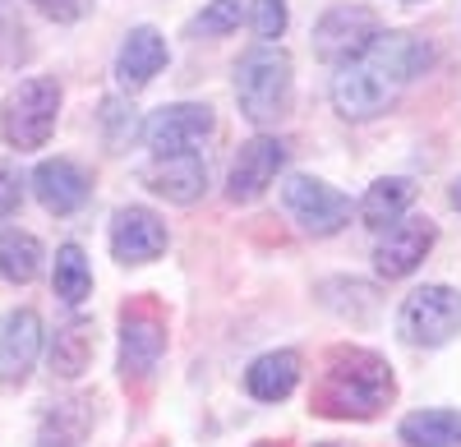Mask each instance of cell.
<instances>
[{
	"instance_id": "cell-22",
	"label": "cell",
	"mask_w": 461,
	"mask_h": 447,
	"mask_svg": "<svg viewBox=\"0 0 461 447\" xmlns=\"http://www.w3.org/2000/svg\"><path fill=\"white\" fill-rule=\"evenodd\" d=\"M88 397L74 401H56V411L42 420V434H37V447H79V438L93 429V411Z\"/></svg>"
},
{
	"instance_id": "cell-8",
	"label": "cell",
	"mask_w": 461,
	"mask_h": 447,
	"mask_svg": "<svg viewBox=\"0 0 461 447\" xmlns=\"http://www.w3.org/2000/svg\"><path fill=\"white\" fill-rule=\"evenodd\" d=\"M282 203L286 212L300 221L304 236H337L346 221H351V199L341 190H332L328 180H314V175H291L282 184Z\"/></svg>"
},
{
	"instance_id": "cell-4",
	"label": "cell",
	"mask_w": 461,
	"mask_h": 447,
	"mask_svg": "<svg viewBox=\"0 0 461 447\" xmlns=\"http://www.w3.org/2000/svg\"><path fill=\"white\" fill-rule=\"evenodd\" d=\"M56 116H60V84L56 79H23L10 93L5 111H0V134L19 153H32V148H42L51 139Z\"/></svg>"
},
{
	"instance_id": "cell-3",
	"label": "cell",
	"mask_w": 461,
	"mask_h": 447,
	"mask_svg": "<svg viewBox=\"0 0 461 447\" xmlns=\"http://www.w3.org/2000/svg\"><path fill=\"white\" fill-rule=\"evenodd\" d=\"M236 102L245 111V121L254 125H277L291 116L295 102V69L291 56L273 42H258L254 51L240 56L236 65Z\"/></svg>"
},
{
	"instance_id": "cell-28",
	"label": "cell",
	"mask_w": 461,
	"mask_h": 447,
	"mask_svg": "<svg viewBox=\"0 0 461 447\" xmlns=\"http://www.w3.org/2000/svg\"><path fill=\"white\" fill-rule=\"evenodd\" d=\"M19 203H23V175L10 162H0V217H14Z\"/></svg>"
},
{
	"instance_id": "cell-31",
	"label": "cell",
	"mask_w": 461,
	"mask_h": 447,
	"mask_svg": "<svg viewBox=\"0 0 461 447\" xmlns=\"http://www.w3.org/2000/svg\"><path fill=\"white\" fill-rule=\"evenodd\" d=\"M263 447H273V443H263Z\"/></svg>"
},
{
	"instance_id": "cell-15",
	"label": "cell",
	"mask_w": 461,
	"mask_h": 447,
	"mask_svg": "<svg viewBox=\"0 0 461 447\" xmlns=\"http://www.w3.org/2000/svg\"><path fill=\"white\" fill-rule=\"evenodd\" d=\"M32 194L37 203H42L51 217H69V212H79L93 194V180L79 162H69V157H51L32 171Z\"/></svg>"
},
{
	"instance_id": "cell-10",
	"label": "cell",
	"mask_w": 461,
	"mask_h": 447,
	"mask_svg": "<svg viewBox=\"0 0 461 447\" xmlns=\"http://www.w3.org/2000/svg\"><path fill=\"white\" fill-rule=\"evenodd\" d=\"M434 240H438V227H434L429 217H397L393 227H383V240H378V249H374L378 277H388V282L411 277V273L429 258Z\"/></svg>"
},
{
	"instance_id": "cell-29",
	"label": "cell",
	"mask_w": 461,
	"mask_h": 447,
	"mask_svg": "<svg viewBox=\"0 0 461 447\" xmlns=\"http://www.w3.org/2000/svg\"><path fill=\"white\" fill-rule=\"evenodd\" d=\"M452 208H456V212H461V175H456V180H452Z\"/></svg>"
},
{
	"instance_id": "cell-14",
	"label": "cell",
	"mask_w": 461,
	"mask_h": 447,
	"mask_svg": "<svg viewBox=\"0 0 461 447\" xmlns=\"http://www.w3.org/2000/svg\"><path fill=\"white\" fill-rule=\"evenodd\" d=\"M42 355V318L32 309L0 314V383H23Z\"/></svg>"
},
{
	"instance_id": "cell-20",
	"label": "cell",
	"mask_w": 461,
	"mask_h": 447,
	"mask_svg": "<svg viewBox=\"0 0 461 447\" xmlns=\"http://www.w3.org/2000/svg\"><path fill=\"white\" fill-rule=\"evenodd\" d=\"M402 447H456L461 443V416L456 411H415L397 429Z\"/></svg>"
},
{
	"instance_id": "cell-21",
	"label": "cell",
	"mask_w": 461,
	"mask_h": 447,
	"mask_svg": "<svg viewBox=\"0 0 461 447\" xmlns=\"http://www.w3.org/2000/svg\"><path fill=\"white\" fill-rule=\"evenodd\" d=\"M42 273V245L19 227H0V277L23 286Z\"/></svg>"
},
{
	"instance_id": "cell-25",
	"label": "cell",
	"mask_w": 461,
	"mask_h": 447,
	"mask_svg": "<svg viewBox=\"0 0 461 447\" xmlns=\"http://www.w3.org/2000/svg\"><path fill=\"white\" fill-rule=\"evenodd\" d=\"M245 10H249V0H212V5L194 19V32L199 37H226V32L240 28Z\"/></svg>"
},
{
	"instance_id": "cell-26",
	"label": "cell",
	"mask_w": 461,
	"mask_h": 447,
	"mask_svg": "<svg viewBox=\"0 0 461 447\" xmlns=\"http://www.w3.org/2000/svg\"><path fill=\"white\" fill-rule=\"evenodd\" d=\"M286 23H291L286 0H254V32H258V42H277V37L286 32Z\"/></svg>"
},
{
	"instance_id": "cell-19",
	"label": "cell",
	"mask_w": 461,
	"mask_h": 447,
	"mask_svg": "<svg viewBox=\"0 0 461 447\" xmlns=\"http://www.w3.org/2000/svg\"><path fill=\"white\" fill-rule=\"evenodd\" d=\"M411 203H415V184L402 180V175H383V180L369 184L365 199H360V221L374 227V231H383V227H393L397 217H406Z\"/></svg>"
},
{
	"instance_id": "cell-27",
	"label": "cell",
	"mask_w": 461,
	"mask_h": 447,
	"mask_svg": "<svg viewBox=\"0 0 461 447\" xmlns=\"http://www.w3.org/2000/svg\"><path fill=\"white\" fill-rule=\"evenodd\" d=\"M32 10L47 14L51 23H79L93 10V0H32Z\"/></svg>"
},
{
	"instance_id": "cell-7",
	"label": "cell",
	"mask_w": 461,
	"mask_h": 447,
	"mask_svg": "<svg viewBox=\"0 0 461 447\" xmlns=\"http://www.w3.org/2000/svg\"><path fill=\"white\" fill-rule=\"evenodd\" d=\"M167 355V318L152 300H134L121 314V379L139 383L148 379L158 360Z\"/></svg>"
},
{
	"instance_id": "cell-16",
	"label": "cell",
	"mask_w": 461,
	"mask_h": 447,
	"mask_svg": "<svg viewBox=\"0 0 461 447\" xmlns=\"http://www.w3.org/2000/svg\"><path fill=\"white\" fill-rule=\"evenodd\" d=\"M162 69H167V37L148 23L130 28L125 42H121V56H115V79H121V88L139 93L158 79Z\"/></svg>"
},
{
	"instance_id": "cell-23",
	"label": "cell",
	"mask_w": 461,
	"mask_h": 447,
	"mask_svg": "<svg viewBox=\"0 0 461 447\" xmlns=\"http://www.w3.org/2000/svg\"><path fill=\"white\" fill-rule=\"evenodd\" d=\"M51 286L65 305H84L93 295V268L79 245H60L56 249V273H51Z\"/></svg>"
},
{
	"instance_id": "cell-13",
	"label": "cell",
	"mask_w": 461,
	"mask_h": 447,
	"mask_svg": "<svg viewBox=\"0 0 461 447\" xmlns=\"http://www.w3.org/2000/svg\"><path fill=\"white\" fill-rule=\"evenodd\" d=\"M111 254L130 268H143L167 254V221L148 208H121L111 217Z\"/></svg>"
},
{
	"instance_id": "cell-9",
	"label": "cell",
	"mask_w": 461,
	"mask_h": 447,
	"mask_svg": "<svg viewBox=\"0 0 461 447\" xmlns=\"http://www.w3.org/2000/svg\"><path fill=\"white\" fill-rule=\"evenodd\" d=\"M291 148L273 134H254L249 143H240L236 162H230V175H226V194L230 203H254L267 194V184L277 180V171L286 166Z\"/></svg>"
},
{
	"instance_id": "cell-11",
	"label": "cell",
	"mask_w": 461,
	"mask_h": 447,
	"mask_svg": "<svg viewBox=\"0 0 461 447\" xmlns=\"http://www.w3.org/2000/svg\"><path fill=\"white\" fill-rule=\"evenodd\" d=\"M378 32H383V23H378L374 10H365V5H337L314 28V56L328 60V65H346L351 56H360Z\"/></svg>"
},
{
	"instance_id": "cell-1",
	"label": "cell",
	"mask_w": 461,
	"mask_h": 447,
	"mask_svg": "<svg viewBox=\"0 0 461 447\" xmlns=\"http://www.w3.org/2000/svg\"><path fill=\"white\" fill-rule=\"evenodd\" d=\"M434 65V47L415 32H378L374 42L337 65L332 74V106L341 121H374Z\"/></svg>"
},
{
	"instance_id": "cell-30",
	"label": "cell",
	"mask_w": 461,
	"mask_h": 447,
	"mask_svg": "<svg viewBox=\"0 0 461 447\" xmlns=\"http://www.w3.org/2000/svg\"><path fill=\"white\" fill-rule=\"evenodd\" d=\"M10 14V0H0V19H5Z\"/></svg>"
},
{
	"instance_id": "cell-6",
	"label": "cell",
	"mask_w": 461,
	"mask_h": 447,
	"mask_svg": "<svg viewBox=\"0 0 461 447\" xmlns=\"http://www.w3.org/2000/svg\"><path fill=\"white\" fill-rule=\"evenodd\" d=\"M217 134V116L212 106L199 102H176V106H158L143 125V139L152 148V157H171V153H203Z\"/></svg>"
},
{
	"instance_id": "cell-24",
	"label": "cell",
	"mask_w": 461,
	"mask_h": 447,
	"mask_svg": "<svg viewBox=\"0 0 461 447\" xmlns=\"http://www.w3.org/2000/svg\"><path fill=\"white\" fill-rule=\"evenodd\" d=\"M102 134H106V148L111 153H125V148L134 143V134H143L139 125V111L121 97H106L102 102Z\"/></svg>"
},
{
	"instance_id": "cell-18",
	"label": "cell",
	"mask_w": 461,
	"mask_h": 447,
	"mask_svg": "<svg viewBox=\"0 0 461 447\" xmlns=\"http://www.w3.org/2000/svg\"><path fill=\"white\" fill-rule=\"evenodd\" d=\"M93 351H97V327H93V318H69V323H60L56 337H51V374L79 379L84 369L93 364Z\"/></svg>"
},
{
	"instance_id": "cell-2",
	"label": "cell",
	"mask_w": 461,
	"mask_h": 447,
	"mask_svg": "<svg viewBox=\"0 0 461 447\" xmlns=\"http://www.w3.org/2000/svg\"><path fill=\"white\" fill-rule=\"evenodd\" d=\"M393 397H397V383H393L388 360L365 346H337L323 360L310 411L323 420H374Z\"/></svg>"
},
{
	"instance_id": "cell-17",
	"label": "cell",
	"mask_w": 461,
	"mask_h": 447,
	"mask_svg": "<svg viewBox=\"0 0 461 447\" xmlns=\"http://www.w3.org/2000/svg\"><path fill=\"white\" fill-rule=\"evenodd\" d=\"M245 388L254 401H286L300 388V355L295 351H267L245 369Z\"/></svg>"
},
{
	"instance_id": "cell-5",
	"label": "cell",
	"mask_w": 461,
	"mask_h": 447,
	"mask_svg": "<svg viewBox=\"0 0 461 447\" xmlns=\"http://www.w3.org/2000/svg\"><path fill=\"white\" fill-rule=\"evenodd\" d=\"M397 332L402 342L420 346V351H438L461 332V291L452 286H420L402 300L397 314Z\"/></svg>"
},
{
	"instance_id": "cell-12",
	"label": "cell",
	"mask_w": 461,
	"mask_h": 447,
	"mask_svg": "<svg viewBox=\"0 0 461 447\" xmlns=\"http://www.w3.org/2000/svg\"><path fill=\"white\" fill-rule=\"evenodd\" d=\"M139 180H143L158 199L189 208V203H199V199H203V190H208V162H203V153H171V157H152V162L139 171Z\"/></svg>"
}]
</instances>
